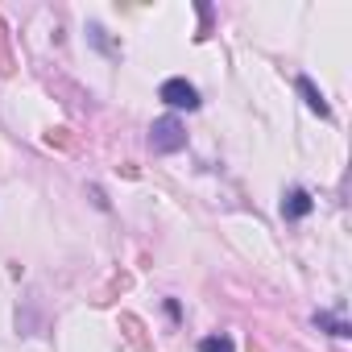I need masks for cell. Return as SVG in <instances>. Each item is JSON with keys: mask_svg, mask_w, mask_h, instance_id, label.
<instances>
[{"mask_svg": "<svg viewBox=\"0 0 352 352\" xmlns=\"http://www.w3.org/2000/svg\"><path fill=\"white\" fill-rule=\"evenodd\" d=\"M162 100H166L170 108H187V112L199 108V91H195L187 79H166V83H162Z\"/></svg>", "mask_w": 352, "mask_h": 352, "instance_id": "obj_2", "label": "cell"}, {"mask_svg": "<svg viewBox=\"0 0 352 352\" xmlns=\"http://www.w3.org/2000/svg\"><path fill=\"white\" fill-rule=\"evenodd\" d=\"M199 352H232V340L228 336H212V340L199 344Z\"/></svg>", "mask_w": 352, "mask_h": 352, "instance_id": "obj_5", "label": "cell"}, {"mask_svg": "<svg viewBox=\"0 0 352 352\" xmlns=\"http://www.w3.org/2000/svg\"><path fill=\"white\" fill-rule=\"evenodd\" d=\"M149 145H153L157 153H174V149H183V145H187V133H183V124L174 120V116H166V120H157V124H153Z\"/></svg>", "mask_w": 352, "mask_h": 352, "instance_id": "obj_1", "label": "cell"}, {"mask_svg": "<svg viewBox=\"0 0 352 352\" xmlns=\"http://www.w3.org/2000/svg\"><path fill=\"white\" fill-rule=\"evenodd\" d=\"M307 212H311V195H307V191H290L286 204H282V216H286V220H298V216H307Z\"/></svg>", "mask_w": 352, "mask_h": 352, "instance_id": "obj_3", "label": "cell"}, {"mask_svg": "<svg viewBox=\"0 0 352 352\" xmlns=\"http://www.w3.org/2000/svg\"><path fill=\"white\" fill-rule=\"evenodd\" d=\"M298 91L307 96V104H311V108H315L319 116H327V104H323V96L315 91V83H311V79H298Z\"/></svg>", "mask_w": 352, "mask_h": 352, "instance_id": "obj_4", "label": "cell"}, {"mask_svg": "<svg viewBox=\"0 0 352 352\" xmlns=\"http://www.w3.org/2000/svg\"><path fill=\"white\" fill-rule=\"evenodd\" d=\"M315 323L331 327V336H348V323H340V319H331V315H315Z\"/></svg>", "mask_w": 352, "mask_h": 352, "instance_id": "obj_6", "label": "cell"}]
</instances>
